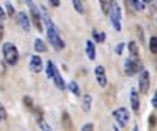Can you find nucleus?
I'll list each match as a JSON object with an SVG mask.
<instances>
[{"label": "nucleus", "mask_w": 157, "mask_h": 131, "mask_svg": "<svg viewBox=\"0 0 157 131\" xmlns=\"http://www.w3.org/2000/svg\"><path fill=\"white\" fill-rule=\"evenodd\" d=\"M49 3L52 6H60V0H49Z\"/></svg>", "instance_id": "7c9ffc66"}, {"label": "nucleus", "mask_w": 157, "mask_h": 131, "mask_svg": "<svg viewBox=\"0 0 157 131\" xmlns=\"http://www.w3.org/2000/svg\"><path fill=\"white\" fill-rule=\"evenodd\" d=\"M143 2H145V3H149V2H151V0H143Z\"/></svg>", "instance_id": "c9c22d12"}, {"label": "nucleus", "mask_w": 157, "mask_h": 131, "mask_svg": "<svg viewBox=\"0 0 157 131\" xmlns=\"http://www.w3.org/2000/svg\"><path fill=\"white\" fill-rule=\"evenodd\" d=\"M83 131H90V129H93V123H86V125H83V128H82Z\"/></svg>", "instance_id": "c756f323"}, {"label": "nucleus", "mask_w": 157, "mask_h": 131, "mask_svg": "<svg viewBox=\"0 0 157 131\" xmlns=\"http://www.w3.org/2000/svg\"><path fill=\"white\" fill-rule=\"evenodd\" d=\"M33 47H35V50L38 51V53H44V51L47 50V45L44 44V41H41V39H36Z\"/></svg>", "instance_id": "2eb2a0df"}, {"label": "nucleus", "mask_w": 157, "mask_h": 131, "mask_svg": "<svg viewBox=\"0 0 157 131\" xmlns=\"http://www.w3.org/2000/svg\"><path fill=\"white\" fill-rule=\"evenodd\" d=\"M61 123H63V128L64 129H72V122H71V117L68 112H63L61 115Z\"/></svg>", "instance_id": "ddd939ff"}, {"label": "nucleus", "mask_w": 157, "mask_h": 131, "mask_svg": "<svg viewBox=\"0 0 157 131\" xmlns=\"http://www.w3.org/2000/svg\"><path fill=\"white\" fill-rule=\"evenodd\" d=\"M43 11H44V16H43V19H44V22H46V27H47V36H49V41H50V44L54 45L57 50L64 48V42L61 41V37L58 36V30H57V27L54 25V22L50 20V17L46 14V9H43Z\"/></svg>", "instance_id": "f257e3e1"}, {"label": "nucleus", "mask_w": 157, "mask_h": 131, "mask_svg": "<svg viewBox=\"0 0 157 131\" xmlns=\"http://www.w3.org/2000/svg\"><path fill=\"white\" fill-rule=\"evenodd\" d=\"M130 106L135 112H138V108H140V98H138V92L135 89L130 90Z\"/></svg>", "instance_id": "9b49d317"}, {"label": "nucleus", "mask_w": 157, "mask_h": 131, "mask_svg": "<svg viewBox=\"0 0 157 131\" xmlns=\"http://www.w3.org/2000/svg\"><path fill=\"white\" fill-rule=\"evenodd\" d=\"M69 90H71L74 95H80V89H78V84L75 81H71L69 83Z\"/></svg>", "instance_id": "412c9836"}, {"label": "nucleus", "mask_w": 157, "mask_h": 131, "mask_svg": "<svg viewBox=\"0 0 157 131\" xmlns=\"http://www.w3.org/2000/svg\"><path fill=\"white\" fill-rule=\"evenodd\" d=\"M123 48H124V42H121V44H118V45H116V48H115V51H116V55H121V53H123Z\"/></svg>", "instance_id": "cd10ccee"}, {"label": "nucleus", "mask_w": 157, "mask_h": 131, "mask_svg": "<svg viewBox=\"0 0 157 131\" xmlns=\"http://www.w3.org/2000/svg\"><path fill=\"white\" fill-rule=\"evenodd\" d=\"M5 6H6V12H8V16H10V17H13V16H14V8H13V5H10V3H5Z\"/></svg>", "instance_id": "a878e982"}, {"label": "nucleus", "mask_w": 157, "mask_h": 131, "mask_svg": "<svg viewBox=\"0 0 157 131\" xmlns=\"http://www.w3.org/2000/svg\"><path fill=\"white\" fill-rule=\"evenodd\" d=\"M30 9H32V20L35 23V27L38 28V31H43V23H41V14L38 12V9L33 6V3L30 5Z\"/></svg>", "instance_id": "1a4fd4ad"}, {"label": "nucleus", "mask_w": 157, "mask_h": 131, "mask_svg": "<svg viewBox=\"0 0 157 131\" xmlns=\"http://www.w3.org/2000/svg\"><path fill=\"white\" fill-rule=\"evenodd\" d=\"M99 3H101V8L104 11V14H109L110 9H112V5H113L112 0H99Z\"/></svg>", "instance_id": "4468645a"}, {"label": "nucleus", "mask_w": 157, "mask_h": 131, "mask_svg": "<svg viewBox=\"0 0 157 131\" xmlns=\"http://www.w3.org/2000/svg\"><path fill=\"white\" fill-rule=\"evenodd\" d=\"M82 108H83V111H85V112H88V111L91 109V95H90V94L83 95V100H82Z\"/></svg>", "instance_id": "f3484780"}, {"label": "nucleus", "mask_w": 157, "mask_h": 131, "mask_svg": "<svg viewBox=\"0 0 157 131\" xmlns=\"http://www.w3.org/2000/svg\"><path fill=\"white\" fill-rule=\"evenodd\" d=\"M55 70H57V67H55V64L52 62V61H49L47 62V67H46V72H47V76L50 78H54V75H55Z\"/></svg>", "instance_id": "a211bd4d"}, {"label": "nucleus", "mask_w": 157, "mask_h": 131, "mask_svg": "<svg viewBox=\"0 0 157 131\" xmlns=\"http://www.w3.org/2000/svg\"><path fill=\"white\" fill-rule=\"evenodd\" d=\"M110 20L113 23V28L116 31H121V8L118 6L115 2H113L112 9H110Z\"/></svg>", "instance_id": "7ed1b4c3"}, {"label": "nucleus", "mask_w": 157, "mask_h": 131, "mask_svg": "<svg viewBox=\"0 0 157 131\" xmlns=\"http://www.w3.org/2000/svg\"><path fill=\"white\" fill-rule=\"evenodd\" d=\"M17 22H19L21 28L24 31H30V17H29V14H25L24 11L17 12Z\"/></svg>", "instance_id": "0eeeda50"}, {"label": "nucleus", "mask_w": 157, "mask_h": 131, "mask_svg": "<svg viewBox=\"0 0 157 131\" xmlns=\"http://www.w3.org/2000/svg\"><path fill=\"white\" fill-rule=\"evenodd\" d=\"M72 5H74V9H75L77 12H80V14H83V12H85V8H83L82 0H72Z\"/></svg>", "instance_id": "aec40b11"}, {"label": "nucleus", "mask_w": 157, "mask_h": 131, "mask_svg": "<svg viewBox=\"0 0 157 131\" xmlns=\"http://www.w3.org/2000/svg\"><path fill=\"white\" fill-rule=\"evenodd\" d=\"M94 73H96L98 84H99L101 87H105V86H107V75H105V69H104L102 66H98L96 70H94Z\"/></svg>", "instance_id": "423d86ee"}, {"label": "nucleus", "mask_w": 157, "mask_h": 131, "mask_svg": "<svg viewBox=\"0 0 157 131\" xmlns=\"http://www.w3.org/2000/svg\"><path fill=\"white\" fill-rule=\"evenodd\" d=\"M149 72L143 70L141 72V76H140V92L141 94H146L148 89H149Z\"/></svg>", "instance_id": "6e6552de"}, {"label": "nucleus", "mask_w": 157, "mask_h": 131, "mask_svg": "<svg viewBox=\"0 0 157 131\" xmlns=\"http://www.w3.org/2000/svg\"><path fill=\"white\" fill-rule=\"evenodd\" d=\"M155 3H157V0H155Z\"/></svg>", "instance_id": "e433bc0d"}, {"label": "nucleus", "mask_w": 157, "mask_h": 131, "mask_svg": "<svg viewBox=\"0 0 157 131\" xmlns=\"http://www.w3.org/2000/svg\"><path fill=\"white\" fill-rule=\"evenodd\" d=\"M149 125H151V126L155 125V115H149Z\"/></svg>", "instance_id": "2f4dec72"}, {"label": "nucleus", "mask_w": 157, "mask_h": 131, "mask_svg": "<svg viewBox=\"0 0 157 131\" xmlns=\"http://www.w3.org/2000/svg\"><path fill=\"white\" fill-rule=\"evenodd\" d=\"M30 69H32V72H35V73H38V72L43 70V59L39 58L38 55L32 58V61H30Z\"/></svg>", "instance_id": "9d476101"}, {"label": "nucleus", "mask_w": 157, "mask_h": 131, "mask_svg": "<svg viewBox=\"0 0 157 131\" xmlns=\"http://www.w3.org/2000/svg\"><path fill=\"white\" fill-rule=\"evenodd\" d=\"M2 39H3V25L0 23V41H2Z\"/></svg>", "instance_id": "473e14b6"}, {"label": "nucleus", "mask_w": 157, "mask_h": 131, "mask_svg": "<svg viewBox=\"0 0 157 131\" xmlns=\"http://www.w3.org/2000/svg\"><path fill=\"white\" fill-rule=\"evenodd\" d=\"M3 58H5V62L8 66H14L19 59V51L16 48L14 44H11V42H6L3 45Z\"/></svg>", "instance_id": "f03ea898"}, {"label": "nucleus", "mask_w": 157, "mask_h": 131, "mask_svg": "<svg viewBox=\"0 0 157 131\" xmlns=\"http://www.w3.org/2000/svg\"><path fill=\"white\" fill-rule=\"evenodd\" d=\"M85 50H86V55H88V58H90L91 61L96 59V48H94V42H93V41H86Z\"/></svg>", "instance_id": "f8f14e48"}, {"label": "nucleus", "mask_w": 157, "mask_h": 131, "mask_svg": "<svg viewBox=\"0 0 157 131\" xmlns=\"http://www.w3.org/2000/svg\"><path fill=\"white\" fill-rule=\"evenodd\" d=\"M94 39H96V42H104V41H105V33L94 31Z\"/></svg>", "instance_id": "5701e85b"}, {"label": "nucleus", "mask_w": 157, "mask_h": 131, "mask_svg": "<svg viewBox=\"0 0 157 131\" xmlns=\"http://www.w3.org/2000/svg\"><path fill=\"white\" fill-rule=\"evenodd\" d=\"M2 19H5V11L2 9V6H0V20Z\"/></svg>", "instance_id": "72a5a7b5"}, {"label": "nucleus", "mask_w": 157, "mask_h": 131, "mask_svg": "<svg viewBox=\"0 0 157 131\" xmlns=\"http://www.w3.org/2000/svg\"><path fill=\"white\" fill-rule=\"evenodd\" d=\"M39 126H41L43 129H46V131H49V129H50V126H49V125H47V123H46V122H44L43 119L39 120Z\"/></svg>", "instance_id": "c85d7f7f"}, {"label": "nucleus", "mask_w": 157, "mask_h": 131, "mask_svg": "<svg viewBox=\"0 0 157 131\" xmlns=\"http://www.w3.org/2000/svg\"><path fill=\"white\" fill-rule=\"evenodd\" d=\"M149 50H151V53H157V37L155 36H152L149 41Z\"/></svg>", "instance_id": "4be33fe9"}, {"label": "nucleus", "mask_w": 157, "mask_h": 131, "mask_svg": "<svg viewBox=\"0 0 157 131\" xmlns=\"http://www.w3.org/2000/svg\"><path fill=\"white\" fill-rule=\"evenodd\" d=\"M113 117L120 126H126V123L129 122V111L126 108H118L113 111Z\"/></svg>", "instance_id": "20e7f679"}, {"label": "nucleus", "mask_w": 157, "mask_h": 131, "mask_svg": "<svg viewBox=\"0 0 157 131\" xmlns=\"http://www.w3.org/2000/svg\"><path fill=\"white\" fill-rule=\"evenodd\" d=\"M138 69H140V66H138V62L135 61V59H126V62H124V72H126V75H135L137 72H138Z\"/></svg>", "instance_id": "39448f33"}, {"label": "nucleus", "mask_w": 157, "mask_h": 131, "mask_svg": "<svg viewBox=\"0 0 157 131\" xmlns=\"http://www.w3.org/2000/svg\"><path fill=\"white\" fill-rule=\"evenodd\" d=\"M52 80L55 81V86L58 87V89H64V81H63V78H61V75L58 73V70H55V75H54V78H52Z\"/></svg>", "instance_id": "dca6fc26"}, {"label": "nucleus", "mask_w": 157, "mask_h": 131, "mask_svg": "<svg viewBox=\"0 0 157 131\" xmlns=\"http://www.w3.org/2000/svg\"><path fill=\"white\" fill-rule=\"evenodd\" d=\"M24 104H25V106H27V108H33V100L30 98V97H24Z\"/></svg>", "instance_id": "393cba45"}, {"label": "nucleus", "mask_w": 157, "mask_h": 131, "mask_svg": "<svg viewBox=\"0 0 157 131\" xmlns=\"http://www.w3.org/2000/svg\"><path fill=\"white\" fill-rule=\"evenodd\" d=\"M25 2H27L29 5H32V0H25Z\"/></svg>", "instance_id": "f704fd0d"}, {"label": "nucleus", "mask_w": 157, "mask_h": 131, "mask_svg": "<svg viewBox=\"0 0 157 131\" xmlns=\"http://www.w3.org/2000/svg\"><path fill=\"white\" fill-rule=\"evenodd\" d=\"M130 3H132V6H134L135 9H138V11H141L143 8H145V6H143V3L140 2V0H130Z\"/></svg>", "instance_id": "b1692460"}, {"label": "nucleus", "mask_w": 157, "mask_h": 131, "mask_svg": "<svg viewBox=\"0 0 157 131\" xmlns=\"http://www.w3.org/2000/svg\"><path fill=\"white\" fill-rule=\"evenodd\" d=\"M5 119H6V111L3 108V104L0 103V120H5Z\"/></svg>", "instance_id": "bb28decb"}, {"label": "nucleus", "mask_w": 157, "mask_h": 131, "mask_svg": "<svg viewBox=\"0 0 157 131\" xmlns=\"http://www.w3.org/2000/svg\"><path fill=\"white\" fill-rule=\"evenodd\" d=\"M129 53H130V56L132 58H137L138 56V45H137V42H129Z\"/></svg>", "instance_id": "6ab92c4d"}]
</instances>
